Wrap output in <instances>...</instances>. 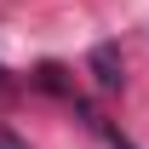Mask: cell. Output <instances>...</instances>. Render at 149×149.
<instances>
[{
    "mask_svg": "<svg viewBox=\"0 0 149 149\" xmlns=\"http://www.w3.org/2000/svg\"><path fill=\"white\" fill-rule=\"evenodd\" d=\"M35 86H46V92H69V80H63L57 63H40V69H35Z\"/></svg>",
    "mask_w": 149,
    "mask_h": 149,
    "instance_id": "7a4b0ae2",
    "label": "cell"
},
{
    "mask_svg": "<svg viewBox=\"0 0 149 149\" xmlns=\"http://www.w3.org/2000/svg\"><path fill=\"white\" fill-rule=\"evenodd\" d=\"M0 149H29V143H23V138H17L12 126H0Z\"/></svg>",
    "mask_w": 149,
    "mask_h": 149,
    "instance_id": "3957f363",
    "label": "cell"
},
{
    "mask_svg": "<svg viewBox=\"0 0 149 149\" xmlns=\"http://www.w3.org/2000/svg\"><path fill=\"white\" fill-rule=\"evenodd\" d=\"M86 63H92V80L103 86V92H120V80H126V63H120V46H115V40H97Z\"/></svg>",
    "mask_w": 149,
    "mask_h": 149,
    "instance_id": "6da1fadb",
    "label": "cell"
},
{
    "mask_svg": "<svg viewBox=\"0 0 149 149\" xmlns=\"http://www.w3.org/2000/svg\"><path fill=\"white\" fill-rule=\"evenodd\" d=\"M6 86H12V80H6V69H0V92H6Z\"/></svg>",
    "mask_w": 149,
    "mask_h": 149,
    "instance_id": "277c9868",
    "label": "cell"
}]
</instances>
